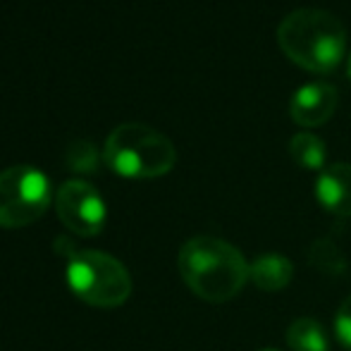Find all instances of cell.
I'll return each mask as SVG.
<instances>
[{
    "instance_id": "cell-1",
    "label": "cell",
    "mask_w": 351,
    "mask_h": 351,
    "mask_svg": "<svg viewBox=\"0 0 351 351\" xmlns=\"http://www.w3.org/2000/svg\"><path fill=\"white\" fill-rule=\"evenodd\" d=\"M177 263L184 285L210 304L234 299L249 280V263L241 251L210 234L191 237L182 246Z\"/></svg>"
},
{
    "instance_id": "cell-2",
    "label": "cell",
    "mask_w": 351,
    "mask_h": 351,
    "mask_svg": "<svg viewBox=\"0 0 351 351\" xmlns=\"http://www.w3.org/2000/svg\"><path fill=\"white\" fill-rule=\"evenodd\" d=\"M278 43L287 58L315 74L337 70L347 53V29L328 10L301 8L278 27Z\"/></svg>"
},
{
    "instance_id": "cell-3",
    "label": "cell",
    "mask_w": 351,
    "mask_h": 351,
    "mask_svg": "<svg viewBox=\"0 0 351 351\" xmlns=\"http://www.w3.org/2000/svg\"><path fill=\"white\" fill-rule=\"evenodd\" d=\"M103 162L127 180H156L175 167L177 148L162 132L141 122H125L108 134Z\"/></svg>"
},
{
    "instance_id": "cell-4",
    "label": "cell",
    "mask_w": 351,
    "mask_h": 351,
    "mask_svg": "<svg viewBox=\"0 0 351 351\" xmlns=\"http://www.w3.org/2000/svg\"><path fill=\"white\" fill-rule=\"evenodd\" d=\"M65 278L72 294L93 308H117L132 294L127 268L103 251H72L67 256Z\"/></svg>"
},
{
    "instance_id": "cell-5",
    "label": "cell",
    "mask_w": 351,
    "mask_h": 351,
    "mask_svg": "<svg viewBox=\"0 0 351 351\" xmlns=\"http://www.w3.org/2000/svg\"><path fill=\"white\" fill-rule=\"evenodd\" d=\"M53 189L48 177L34 165H12L0 172V227L19 230L48 210Z\"/></svg>"
},
{
    "instance_id": "cell-6",
    "label": "cell",
    "mask_w": 351,
    "mask_h": 351,
    "mask_svg": "<svg viewBox=\"0 0 351 351\" xmlns=\"http://www.w3.org/2000/svg\"><path fill=\"white\" fill-rule=\"evenodd\" d=\"M56 213L60 222L79 237H96L106 227V201L84 180H70L56 191Z\"/></svg>"
},
{
    "instance_id": "cell-7",
    "label": "cell",
    "mask_w": 351,
    "mask_h": 351,
    "mask_svg": "<svg viewBox=\"0 0 351 351\" xmlns=\"http://www.w3.org/2000/svg\"><path fill=\"white\" fill-rule=\"evenodd\" d=\"M339 103V93L335 84L328 82H311L296 88L289 101V115L299 127L313 130L320 127L335 115Z\"/></svg>"
},
{
    "instance_id": "cell-8",
    "label": "cell",
    "mask_w": 351,
    "mask_h": 351,
    "mask_svg": "<svg viewBox=\"0 0 351 351\" xmlns=\"http://www.w3.org/2000/svg\"><path fill=\"white\" fill-rule=\"evenodd\" d=\"M320 206L337 217H351V162H335L315 182Z\"/></svg>"
},
{
    "instance_id": "cell-9",
    "label": "cell",
    "mask_w": 351,
    "mask_h": 351,
    "mask_svg": "<svg viewBox=\"0 0 351 351\" xmlns=\"http://www.w3.org/2000/svg\"><path fill=\"white\" fill-rule=\"evenodd\" d=\"M294 278V265L282 254H261L249 265V280L263 291H280Z\"/></svg>"
},
{
    "instance_id": "cell-10",
    "label": "cell",
    "mask_w": 351,
    "mask_h": 351,
    "mask_svg": "<svg viewBox=\"0 0 351 351\" xmlns=\"http://www.w3.org/2000/svg\"><path fill=\"white\" fill-rule=\"evenodd\" d=\"M287 347L291 351H330L328 332L313 318H299L287 330Z\"/></svg>"
},
{
    "instance_id": "cell-11",
    "label": "cell",
    "mask_w": 351,
    "mask_h": 351,
    "mask_svg": "<svg viewBox=\"0 0 351 351\" xmlns=\"http://www.w3.org/2000/svg\"><path fill=\"white\" fill-rule=\"evenodd\" d=\"M308 261L313 263V268L323 275H332V278H339V275L347 273L349 261L347 256L342 254L337 244H335L330 237H318V239L311 244L308 249Z\"/></svg>"
},
{
    "instance_id": "cell-12",
    "label": "cell",
    "mask_w": 351,
    "mask_h": 351,
    "mask_svg": "<svg viewBox=\"0 0 351 351\" xmlns=\"http://www.w3.org/2000/svg\"><path fill=\"white\" fill-rule=\"evenodd\" d=\"M289 156L304 170H320V167H325L328 148H325V141L320 136L311 134V132H299L289 141Z\"/></svg>"
},
{
    "instance_id": "cell-13",
    "label": "cell",
    "mask_w": 351,
    "mask_h": 351,
    "mask_svg": "<svg viewBox=\"0 0 351 351\" xmlns=\"http://www.w3.org/2000/svg\"><path fill=\"white\" fill-rule=\"evenodd\" d=\"M101 160H103V156L98 153L93 141L74 139L70 146H67V167L79 172V175H91V172H96Z\"/></svg>"
},
{
    "instance_id": "cell-14",
    "label": "cell",
    "mask_w": 351,
    "mask_h": 351,
    "mask_svg": "<svg viewBox=\"0 0 351 351\" xmlns=\"http://www.w3.org/2000/svg\"><path fill=\"white\" fill-rule=\"evenodd\" d=\"M335 335L347 349H351V296L342 301L337 315H335Z\"/></svg>"
},
{
    "instance_id": "cell-15",
    "label": "cell",
    "mask_w": 351,
    "mask_h": 351,
    "mask_svg": "<svg viewBox=\"0 0 351 351\" xmlns=\"http://www.w3.org/2000/svg\"><path fill=\"white\" fill-rule=\"evenodd\" d=\"M347 77H349V82H351V58H349V67H347Z\"/></svg>"
},
{
    "instance_id": "cell-16",
    "label": "cell",
    "mask_w": 351,
    "mask_h": 351,
    "mask_svg": "<svg viewBox=\"0 0 351 351\" xmlns=\"http://www.w3.org/2000/svg\"><path fill=\"white\" fill-rule=\"evenodd\" d=\"M261 351H278V349H261Z\"/></svg>"
}]
</instances>
